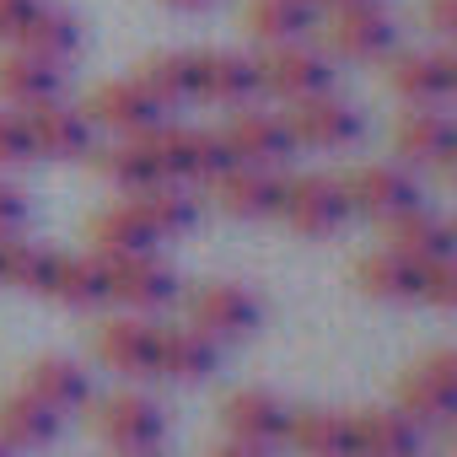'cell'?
Listing matches in <instances>:
<instances>
[{
  "mask_svg": "<svg viewBox=\"0 0 457 457\" xmlns=\"http://www.w3.org/2000/svg\"><path fill=\"white\" fill-rule=\"evenodd\" d=\"M398 409L420 430H446L457 409V350H430L398 377Z\"/></svg>",
  "mask_w": 457,
  "mask_h": 457,
  "instance_id": "obj_1",
  "label": "cell"
},
{
  "mask_svg": "<svg viewBox=\"0 0 457 457\" xmlns=\"http://www.w3.org/2000/svg\"><path fill=\"white\" fill-rule=\"evenodd\" d=\"M151 151H156L167 183H204V188H210L226 167H232V151H226L220 129L162 124V129H151Z\"/></svg>",
  "mask_w": 457,
  "mask_h": 457,
  "instance_id": "obj_2",
  "label": "cell"
},
{
  "mask_svg": "<svg viewBox=\"0 0 457 457\" xmlns=\"http://www.w3.org/2000/svg\"><path fill=\"white\" fill-rule=\"evenodd\" d=\"M188 328L210 334L215 345L226 339H248L264 328V302L248 291V286H232V280H210L188 296Z\"/></svg>",
  "mask_w": 457,
  "mask_h": 457,
  "instance_id": "obj_3",
  "label": "cell"
},
{
  "mask_svg": "<svg viewBox=\"0 0 457 457\" xmlns=\"http://www.w3.org/2000/svg\"><path fill=\"white\" fill-rule=\"evenodd\" d=\"M339 183H345L350 215L393 220V215H403V210L425 204V194H420L414 172H409V167H398V162H361V167H350Z\"/></svg>",
  "mask_w": 457,
  "mask_h": 457,
  "instance_id": "obj_4",
  "label": "cell"
},
{
  "mask_svg": "<svg viewBox=\"0 0 457 457\" xmlns=\"http://www.w3.org/2000/svg\"><path fill=\"white\" fill-rule=\"evenodd\" d=\"M280 215L296 237H334L339 226L350 220V199H345V183L334 172H302L286 183V199H280Z\"/></svg>",
  "mask_w": 457,
  "mask_h": 457,
  "instance_id": "obj_5",
  "label": "cell"
},
{
  "mask_svg": "<svg viewBox=\"0 0 457 457\" xmlns=\"http://www.w3.org/2000/svg\"><path fill=\"white\" fill-rule=\"evenodd\" d=\"M280 119L291 129V145H307V151H350L366 135V119L334 92H318L307 103H286Z\"/></svg>",
  "mask_w": 457,
  "mask_h": 457,
  "instance_id": "obj_6",
  "label": "cell"
},
{
  "mask_svg": "<svg viewBox=\"0 0 457 457\" xmlns=\"http://www.w3.org/2000/svg\"><path fill=\"white\" fill-rule=\"evenodd\" d=\"M259 87L280 103H307V97L334 87V65L307 38L302 44H275V49L259 54Z\"/></svg>",
  "mask_w": 457,
  "mask_h": 457,
  "instance_id": "obj_7",
  "label": "cell"
},
{
  "mask_svg": "<svg viewBox=\"0 0 457 457\" xmlns=\"http://www.w3.org/2000/svg\"><path fill=\"white\" fill-rule=\"evenodd\" d=\"M387 87L409 108H446L457 92V60L446 49H393L387 54Z\"/></svg>",
  "mask_w": 457,
  "mask_h": 457,
  "instance_id": "obj_8",
  "label": "cell"
},
{
  "mask_svg": "<svg viewBox=\"0 0 457 457\" xmlns=\"http://www.w3.org/2000/svg\"><path fill=\"white\" fill-rule=\"evenodd\" d=\"M81 108H87L92 129H108V135H151V129H162L167 113H172V108H162L135 76H124V81H97Z\"/></svg>",
  "mask_w": 457,
  "mask_h": 457,
  "instance_id": "obj_9",
  "label": "cell"
},
{
  "mask_svg": "<svg viewBox=\"0 0 457 457\" xmlns=\"http://www.w3.org/2000/svg\"><path fill=\"white\" fill-rule=\"evenodd\" d=\"M87 409H92L97 441L113 446L119 457H124V452H156V446H162L167 420H162V409H156L151 398H140V393H113V398L87 403Z\"/></svg>",
  "mask_w": 457,
  "mask_h": 457,
  "instance_id": "obj_10",
  "label": "cell"
},
{
  "mask_svg": "<svg viewBox=\"0 0 457 457\" xmlns=\"http://www.w3.org/2000/svg\"><path fill=\"white\" fill-rule=\"evenodd\" d=\"M323 38L345 60H387L393 44H398V22L382 0H355V6H328Z\"/></svg>",
  "mask_w": 457,
  "mask_h": 457,
  "instance_id": "obj_11",
  "label": "cell"
},
{
  "mask_svg": "<svg viewBox=\"0 0 457 457\" xmlns=\"http://www.w3.org/2000/svg\"><path fill=\"white\" fill-rule=\"evenodd\" d=\"M22 119H28L33 156H44V162H87L97 151V129H92L81 103L60 97V103H44V108L22 113Z\"/></svg>",
  "mask_w": 457,
  "mask_h": 457,
  "instance_id": "obj_12",
  "label": "cell"
},
{
  "mask_svg": "<svg viewBox=\"0 0 457 457\" xmlns=\"http://www.w3.org/2000/svg\"><path fill=\"white\" fill-rule=\"evenodd\" d=\"M156 334H162V328H156L145 312H119V318L97 323L92 350H97V361H103L108 371L140 382V377H156Z\"/></svg>",
  "mask_w": 457,
  "mask_h": 457,
  "instance_id": "obj_13",
  "label": "cell"
},
{
  "mask_svg": "<svg viewBox=\"0 0 457 457\" xmlns=\"http://www.w3.org/2000/svg\"><path fill=\"white\" fill-rule=\"evenodd\" d=\"M393 151H398V167H430V172L452 178L457 129L441 108H409L393 124Z\"/></svg>",
  "mask_w": 457,
  "mask_h": 457,
  "instance_id": "obj_14",
  "label": "cell"
},
{
  "mask_svg": "<svg viewBox=\"0 0 457 457\" xmlns=\"http://www.w3.org/2000/svg\"><path fill=\"white\" fill-rule=\"evenodd\" d=\"M220 425H226V441L275 452V446L286 441L291 409H286L270 387H237V393H226V403H220Z\"/></svg>",
  "mask_w": 457,
  "mask_h": 457,
  "instance_id": "obj_15",
  "label": "cell"
},
{
  "mask_svg": "<svg viewBox=\"0 0 457 457\" xmlns=\"http://www.w3.org/2000/svg\"><path fill=\"white\" fill-rule=\"evenodd\" d=\"M103 275H108V302H119L124 312H156L178 296V275L156 253L103 259Z\"/></svg>",
  "mask_w": 457,
  "mask_h": 457,
  "instance_id": "obj_16",
  "label": "cell"
},
{
  "mask_svg": "<svg viewBox=\"0 0 457 457\" xmlns=\"http://www.w3.org/2000/svg\"><path fill=\"white\" fill-rule=\"evenodd\" d=\"M220 140H226V151H232V162H243V167H280V162L296 151L286 119H280V113H264V108H253V103H248V108H232Z\"/></svg>",
  "mask_w": 457,
  "mask_h": 457,
  "instance_id": "obj_17",
  "label": "cell"
},
{
  "mask_svg": "<svg viewBox=\"0 0 457 457\" xmlns=\"http://www.w3.org/2000/svg\"><path fill=\"white\" fill-rule=\"evenodd\" d=\"M259 60L253 54H232V49H210L194 54V97L215 103V108H248L259 103Z\"/></svg>",
  "mask_w": 457,
  "mask_h": 457,
  "instance_id": "obj_18",
  "label": "cell"
},
{
  "mask_svg": "<svg viewBox=\"0 0 457 457\" xmlns=\"http://www.w3.org/2000/svg\"><path fill=\"white\" fill-rule=\"evenodd\" d=\"M210 199L226 215H237V220H264V215H280L286 178L275 167H243V162H232V167L210 183Z\"/></svg>",
  "mask_w": 457,
  "mask_h": 457,
  "instance_id": "obj_19",
  "label": "cell"
},
{
  "mask_svg": "<svg viewBox=\"0 0 457 457\" xmlns=\"http://www.w3.org/2000/svg\"><path fill=\"white\" fill-rule=\"evenodd\" d=\"M22 393H33L44 409H54L65 420V414H81L92 403V377L71 355H38L33 366H22Z\"/></svg>",
  "mask_w": 457,
  "mask_h": 457,
  "instance_id": "obj_20",
  "label": "cell"
},
{
  "mask_svg": "<svg viewBox=\"0 0 457 457\" xmlns=\"http://www.w3.org/2000/svg\"><path fill=\"white\" fill-rule=\"evenodd\" d=\"M65 97V71L49 65V60H33L22 49L0 54V103L12 113H33L44 103H60Z\"/></svg>",
  "mask_w": 457,
  "mask_h": 457,
  "instance_id": "obj_21",
  "label": "cell"
},
{
  "mask_svg": "<svg viewBox=\"0 0 457 457\" xmlns=\"http://www.w3.org/2000/svg\"><path fill=\"white\" fill-rule=\"evenodd\" d=\"M452 226L430 210V204H414L393 220H382V248L414 259V264H430V259H452Z\"/></svg>",
  "mask_w": 457,
  "mask_h": 457,
  "instance_id": "obj_22",
  "label": "cell"
},
{
  "mask_svg": "<svg viewBox=\"0 0 457 457\" xmlns=\"http://www.w3.org/2000/svg\"><path fill=\"white\" fill-rule=\"evenodd\" d=\"M87 243L97 259H135V253H156V232L140 220V210L129 199L119 204H103L92 220H87Z\"/></svg>",
  "mask_w": 457,
  "mask_h": 457,
  "instance_id": "obj_23",
  "label": "cell"
},
{
  "mask_svg": "<svg viewBox=\"0 0 457 457\" xmlns=\"http://www.w3.org/2000/svg\"><path fill=\"white\" fill-rule=\"evenodd\" d=\"M355 425V457H420L425 430L393 403V409H361L350 414Z\"/></svg>",
  "mask_w": 457,
  "mask_h": 457,
  "instance_id": "obj_24",
  "label": "cell"
},
{
  "mask_svg": "<svg viewBox=\"0 0 457 457\" xmlns=\"http://www.w3.org/2000/svg\"><path fill=\"white\" fill-rule=\"evenodd\" d=\"M220 366V345L199 328H162L156 334V377L167 382H204Z\"/></svg>",
  "mask_w": 457,
  "mask_h": 457,
  "instance_id": "obj_25",
  "label": "cell"
},
{
  "mask_svg": "<svg viewBox=\"0 0 457 457\" xmlns=\"http://www.w3.org/2000/svg\"><path fill=\"white\" fill-rule=\"evenodd\" d=\"M60 414L54 409H44L33 393H6L0 398V446H12L17 457L22 452H44V446H54L60 441Z\"/></svg>",
  "mask_w": 457,
  "mask_h": 457,
  "instance_id": "obj_26",
  "label": "cell"
},
{
  "mask_svg": "<svg viewBox=\"0 0 457 457\" xmlns=\"http://www.w3.org/2000/svg\"><path fill=\"white\" fill-rule=\"evenodd\" d=\"M318 22V6L312 0H248L243 6V33L264 49L275 44H302Z\"/></svg>",
  "mask_w": 457,
  "mask_h": 457,
  "instance_id": "obj_27",
  "label": "cell"
},
{
  "mask_svg": "<svg viewBox=\"0 0 457 457\" xmlns=\"http://www.w3.org/2000/svg\"><path fill=\"white\" fill-rule=\"evenodd\" d=\"M87 162H92L108 183H119L124 194H140V188L162 183V162H156V151H151V135H119L113 145L92 151Z\"/></svg>",
  "mask_w": 457,
  "mask_h": 457,
  "instance_id": "obj_28",
  "label": "cell"
},
{
  "mask_svg": "<svg viewBox=\"0 0 457 457\" xmlns=\"http://www.w3.org/2000/svg\"><path fill=\"white\" fill-rule=\"evenodd\" d=\"M22 54H33V60H49V65H65L76 49H81V22L71 17V12H60V6H44L38 0V12L17 28V38H12Z\"/></svg>",
  "mask_w": 457,
  "mask_h": 457,
  "instance_id": "obj_29",
  "label": "cell"
},
{
  "mask_svg": "<svg viewBox=\"0 0 457 457\" xmlns=\"http://www.w3.org/2000/svg\"><path fill=\"white\" fill-rule=\"evenodd\" d=\"M286 441L302 457H355V425L339 409H302V414H291Z\"/></svg>",
  "mask_w": 457,
  "mask_h": 457,
  "instance_id": "obj_30",
  "label": "cell"
},
{
  "mask_svg": "<svg viewBox=\"0 0 457 457\" xmlns=\"http://www.w3.org/2000/svg\"><path fill=\"white\" fill-rule=\"evenodd\" d=\"M129 204L140 210V220L156 232V243L194 232V220H199V199L188 194V183H167V178L151 183V188H140V194H129Z\"/></svg>",
  "mask_w": 457,
  "mask_h": 457,
  "instance_id": "obj_31",
  "label": "cell"
},
{
  "mask_svg": "<svg viewBox=\"0 0 457 457\" xmlns=\"http://www.w3.org/2000/svg\"><path fill=\"white\" fill-rule=\"evenodd\" d=\"M44 296H54V302H60V307H71V312H92V307H103V302H108L103 259H97V253H71V259L60 253Z\"/></svg>",
  "mask_w": 457,
  "mask_h": 457,
  "instance_id": "obj_32",
  "label": "cell"
},
{
  "mask_svg": "<svg viewBox=\"0 0 457 457\" xmlns=\"http://www.w3.org/2000/svg\"><path fill=\"white\" fill-rule=\"evenodd\" d=\"M355 286L377 302H414L420 291V264L393 253V248H377L366 259H355Z\"/></svg>",
  "mask_w": 457,
  "mask_h": 457,
  "instance_id": "obj_33",
  "label": "cell"
},
{
  "mask_svg": "<svg viewBox=\"0 0 457 457\" xmlns=\"http://www.w3.org/2000/svg\"><path fill=\"white\" fill-rule=\"evenodd\" d=\"M54 248L44 243H28V237H6L0 243V286L12 291H28V296H44L49 291V275H54Z\"/></svg>",
  "mask_w": 457,
  "mask_h": 457,
  "instance_id": "obj_34",
  "label": "cell"
},
{
  "mask_svg": "<svg viewBox=\"0 0 457 457\" xmlns=\"http://www.w3.org/2000/svg\"><path fill=\"white\" fill-rule=\"evenodd\" d=\"M135 81H140L162 108L194 103V54H183V49H172V54H151V60L135 71Z\"/></svg>",
  "mask_w": 457,
  "mask_h": 457,
  "instance_id": "obj_35",
  "label": "cell"
},
{
  "mask_svg": "<svg viewBox=\"0 0 457 457\" xmlns=\"http://www.w3.org/2000/svg\"><path fill=\"white\" fill-rule=\"evenodd\" d=\"M414 302H430V307L452 312V307H457V259H430V264H420V291H414Z\"/></svg>",
  "mask_w": 457,
  "mask_h": 457,
  "instance_id": "obj_36",
  "label": "cell"
},
{
  "mask_svg": "<svg viewBox=\"0 0 457 457\" xmlns=\"http://www.w3.org/2000/svg\"><path fill=\"white\" fill-rule=\"evenodd\" d=\"M33 162V140H28V119L0 108V167H22Z\"/></svg>",
  "mask_w": 457,
  "mask_h": 457,
  "instance_id": "obj_37",
  "label": "cell"
},
{
  "mask_svg": "<svg viewBox=\"0 0 457 457\" xmlns=\"http://www.w3.org/2000/svg\"><path fill=\"white\" fill-rule=\"evenodd\" d=\"M22 226H28V199H22L17 183L0 178V243H6V237H22Z\"/></svg>",
  "mask_w": 457,
  "mask_h": 457,
  "instance_id": "obj_38",
  "label": "cell"
},
{
  "mask_svg": "<svg viewBox=\"0 0 457 457\" xmlns=\"http://www.w3.org/2000/svg\"><path fill=\"white\" fill-rule=\"evenodd\" d=\"M425 28L436 38H457V0H425Z\"/></svg>",
  "mask_w": 457,
  "mask_h": 457,
  "instance_id": "obj_39",
  "label": "cell"
},
{
  "mask_svg": "<svg viewBox=\"0 0 457 457\" xmlns=\"http://www.w3.org/2000/svg\"><path fill=\"white\" fill-rule=\"evenodd\" d=\"M38 12V0H0V38H17V28Z\"/></svg>",
  "mask_w": 457,
  "mask_h": 457,
  "instance_id": "obj_40",
  "label": "cell"
},
{
  "mask_svg": "<svg viewBox=\"0 0 457 457\" xmlns=\"http://www.w3.org/2000/svg\"><path fill=\"white\" fill-rule=\"evenodd\" d=\"M204 457H270V452H259V446H243V441H220V446H210Z\"/></svg>",
  "mask_w": 457,
  "mask_h": 457,
  "instance_id": "obj_41",
  "label": "cell"
},
{
  "mask_svg": "<svg viewBox=\"0 0 457 457\" xmlns=\"http://www.w3.org/2000/svg\"><path fill=\"white\" fill-rule=\"evenodd\" d=\"M162 6H172V12H199V6H210V0H162Z\"/></svg>",
  "mask_w": 457,
  "mask_h": 457,
  "instance_id": "obj_42",
  "label": "cell"
},
{
  "mask_svg": "<svg viewBox=\"0 0 457 457\" xmlns=\"http://www.w3.org/2000/svg\"><path fill=\"white\" fill-rule=\"evenodd\" d=\"M318 6H355V0H318Z\"/></svg>",
  "mask_w": 457,
  "mask_h": 457,
  "instance_id": "obj_43",
  "label": "cell"
},
{
  "mask_svg": "<svg viewBox=\"0 0 457 457\" xmlns=\"http://www.w3.org/2000/svg\"><path fill=\"white\" fill-rule=\"evenodd\" d=\"M124 457H156V452H124Z\"/></svg>",
  "mask_w": 457,
  "mask_h": 457,
  "instance_id": "obj_44",
  "label": "cell"
},
{
  "mask_svg": "<svg viewBox=\"0 0 457 457\" xmlns=\"http://www.w3.org/2000/svg\"><path fill=\"white\" fill-rule=\"evenodd\" d=\"M0 457H17V452H12V446H0Z\"/></svg>",
  "mask_w": 457,
  "mask_h": 457,
  "instance_id": "obj_45",
  "label": "cell"
},
{
  "mask_svg": "<svg viewBox=\"0 0 457 457\" xmlns=\"http://www.w3.org/2000/svg\"><path fill=\"white\" fill-rule=\"evenodd\" d=\"M312 6H318V0H312Z\"/></svg>",
  "mask_w": 457,
  "mask_h": 457,
  "instance_id": "obj_46",
  "label": "cell"
}]
</instances>
